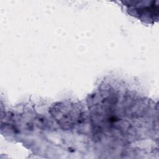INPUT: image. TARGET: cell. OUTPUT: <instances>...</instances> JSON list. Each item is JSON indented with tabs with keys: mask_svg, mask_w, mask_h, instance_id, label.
<instances>
[{
	"mask_svg": "<svg viewBox=\"0 0 159 159\" xmlns=\"http://www.w3.org/2000/svg\"><path fill=\"white\" fill-rule=\"evenodd\" d=\"M50 112L61 127L66 130L73 128L83 119L81 109L73 104H55L51 109Z\"/></svg>",
	"mask_w": 159,
	"mask_h": 159,
	"instance_id": "6da1fadb",
	"label": "cell"
}]
</instances>
